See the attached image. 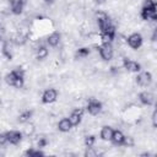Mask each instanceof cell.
<instances>
[{"label":"cell","instance_id":"6da1fadb","mask_svg":"<svg viewBox=\"0 0 157 157\" xmlns=\"http://www.w3.org/2000/svg\"><path fill=\"white\" fill-rule=\"evenodd\" d=\"M155 4L156 1L153 0H145V2L142 4L140 16L144 21H155Z\"/></svg>","mask_w":157,"mask_h":157},{"label":"cell","instance_id":"7a4b0ae2","mask_svg":"<svg viewBox=\"0 0 157 157\" xmlns=\"http://www.w3.org/2000/svg\"><path fill=\"white\" fill-rule=\"evenodd\" d=\"M96 21H97V25H98V28L102 32H105L108 31L112 26H114L109 18V16L105 13V12H102V11H98L96 13Z\"/></svg>","mask_w":157,"mask_h":157},{"label":"cell","instance_id":"3957f363","mask_svg":"<svg viewBox=\"0 0 157 157\" xmlns=\"http://www.w3.org/2000/svg\"><path fill=\"white\" fill-rule=\"evenodd\" d=\"M103 109V103L97 98H90L86 104V112L91 115H98Z\"/></svg>","mask_w":157,"mask_h":157},{"label":"cell","instance_id":"277c9868","mask_svg":"<svg viewBox=\"0 0 157 157\" xmlns=\"http://www.w3.org/2000/svg\"><path fill=\"white\" fill-rule=\"evenodd\" d=\"M20 77H25V70L21 67V66H17L15 69H12L10 72H7L5 75V82L9 85V86H13L15 81Z\"/></svg>","mask_w":157,"mask_h":157},{"label":"cell","instance_id":"5b68a950","mask_svg":"<svg viewBox=\"0 0 157 157\" xmlns=\"http://www.w3.org/2000/svg\"><path fill=\"white\" fill-rule=\"evenodd\" d=\"M152 74L150 71H140L137 72L136 77H135V82L140 86V87H148L151 83H152Z\"/></svg>","mask_w":157,"mask_h":157},{"label":"cell","instance_id":"8992f818","mask_svg":"<svg viewBox=\"0 0 157 157\" xmlns=\"http://www.w3.org/2000/svg\"><path fill=\"white\" fill-rule=\"evenodd\" d=\"M126 43H128V45H129L131 49H135V50H136V49L141 48L142 44H144L142 34L139 33V32H134V33L129 34L128 38H126Z\"/></svg>","mask_w":157,"mask_h":157},{"label":"cell","instance_id":"52a82bcc","mask_svg":"<svg viewBox=\"0 0 157 157\" xmlns=\"http://www.w3.org/2000/svg\"><path fill=\"white\" fill-rule=\"evenodd\" d=\"M58 96H59V92L55 88H47L42 93L40 101L43 104H52L58 99Z\"/></svg>","mask_w":157,"mask_h":157},{"label":"cell","instance_id":"ba28073f","mask_svg":"<svg viewBox=\"0 0 157 157\" xmlns=\"http://www.w3.org/2000/svg\"><path fill=\"white\" fill-rule=\"evenodd\" d=\"M97 49H98L99 56L104 61H110L113 59V56H114V49H113L112 44H102Z\"/></svg>","mask_w":157,"mask_h":157},{"label":"cell","instance_id":"9c48e42d","mask_svg":"<svg viewBox=\"0 0 157 157\" xmlns=\"http://www.w3.org/2000/svg\"><path fill=\"white\" fill-rule=\"evenodd\" d=\"M123 67L128 71V72H132V74H137L142 70L141 67V64L135 61V60H131L129 58H124L123 59Z\"/></svg>","mask_w":157,"mask_h":157},{"label":"cell","instance_id":"30bf717a","mask_svg":"<svg viewBox=\"0 0 157 157\" xmlns=\"http://www.w3.org/2000/svg\"><path fill=\"white\" fill-rule=\"evenodd\" d=\"M5 132H6V136H7V140H9L10 145L17 146V145L21 144L22 137H23L22 131H20V130H9V131H5Z\"/></svg>","mask_w":157,"mask_h":157},{"label":"cell","instance_id":"8fae6325","mask_svg":"<svg viewBox=\"0 0 157 157\" xmlns=\"http://www.w3.org/2000/svg\"><path fill=\"white\" fill-rule=\"evenodd\" d=\"M137 98H139V101H140V103H141L142 105H147V107L153 105L155 102H156L153 93H152V92H148V91H141V92L137 94Z\"/></svg>","mask_w":157,"mask_h":157},{"label":"cell","instance_id":"7c38bea8","mask_svg":"<svg viewBox=\"0 0 157 157\" xmlns=\"http://www.w3.org/2000/svg\"><path fill=\"white\" fill-rule=\"evenodd\" d=\"M126 139H128V136H125L121 130L114 129V132H113L110 142L114 146H126Z\"/></svg>","mask_w":157,"mask_h":157},{"label":"cell","instance_id":"4fadbf2b","mask_svg":"<svg viewBox=\"0 0 157 157\" xmlns=\"http://www.w3.org/2000/svg\"><path fill=\"white\" fill-rule=\"evenodd\" d=\"M83 114H85V109H82V108H75V109L70 113L69 119H70V121L72 123L74 126H77V125L81 124L82 118H83Z\"/></svg>","mask_w":157,"mask_h":157},{"label":"cell","instance_id":"5bb4252c","mask_svg":"<svg viewBox=\"0 0 157 157\" xmlns=\"http://www.w3.org/2000/svg\"><path fill=\"white\" fill-rule=\"evenodd\" d=\"M115 27L114 26H112L108 31H105V32H102L101 33V42H102V44H112L113 43V40L115 39Z\"/></svg>","mask_w":157,"mask_h":157},{"label":"cell","instance_id":"9a60e30c","mask_svg":"<svg viewBox=\"0 0 157 157\" xmlns=\"http://www.w3.org/2000/svg\"><path fill=\"white\" fill-rule=\"evenodd\" d=\"M1 53L6 58V60H12V56H13V54H12V40H7V39L2 40Z\"/></svg>","mask_w":157,"mask_h":157},{"label":"cell","instance_id":"2e32d148","mask_svg":"<svg viewBox=\"0 0 157 157\" xmlns=\"http://www.w3.org/2000/svg\"><path fill=\"white\" fill-rule=\"evenodd\" d=\"M60 40H61V33H60L59 31L52 32V33L47 37V39H45V42H47V44H48L49 47H56V45H59Z\"/></svg>","mask_w":157,"mask_h":157},{"label":"cell","instance_id":"e0dca14e","mask_svg":"<svg viewBox=\"0 0 157 157\" xmlns=\"http://www.w3.org/2000/svg\"><path fill=\"white\" fill-rule=\"evenodd\" d=\"M113 132H114V129L110 125H103L101 131H99V137L103 141H110L112 136H113Z\"/></svg>","mask_w":157,"mask_h":157},{"label":"cell","instance_id":"ac0fdd59","mask_svg":"<svg viewBox=\"0 0 157 157\" xmlns=\"http://www.w3.org/2000/svg\"><path fill=\"white\" fill-rule=\"evenodd\" d=\"M56 126H58V130H59L60 132H69V131L74 128V125H72V123L70 121L69 118H63V119H60Z\"/></svg>","mask_w":157,"mask_h":157},{"label":"cell","instance_id":"d6986e66","mask_svg":"<svg viewBox=\"0 0 157 157\" xmlns=\"http://www.w3.org/2000/svg\"><path fill=\"white\" fill-rule=\"evenodd\" d=\"M33 113L34 112L32 109H26V110L21 112L18 114V117H17V123H20V124H27V123H29L31 119H32V117H33Z\"/></svg>","mask_w":157,"mask_h":157},{"label":"cell","instance_id":"ffe728a7","mask_svg":"<svg viewBox=\"0 0 157 157\" xmlns=\"http://www.w3.org/2000/svg\"><path fill=\"white\" fill-rule=\"evenodd\" d=\"M10 7L13 15H21L25 9V5L22 4L21 0H10Z\"/></svg>","mask_w":157,"mask_h":157},{"label":"cell","instance_id":"44dd1931","mask_svg":"<svg viewBox=\"0 0 157 157\" xmlns=\"http://www.w3.org/2000/svg\"><path fill=\"white\" fill-rule=\"evenodd\" d=\"M48 44H39L37 48H36V58L38 60H44L48 54H49V50H48Z\"/></svg>","mask_w":157,"mask_h":157},{"label":"cell","instance_id":"7402d4cb","mask_svg":"<svg viewBox=\"0 0 157 157\" xmlns=\"http://www.w3.org/2000/svg\"><path fill=\"white\" fill-rule=\"evenodd\" d=\"M91 53V49L88 47H82V48H78L76 52H75V59H85L90 55Z\"/></svg>","mask_w":157,"mask_h":157},{"label":"cell","instance_id":"603a6c76","mask_svg":"<svg viewBox=\"0 0 157 157\" xmlns=\"http://www.w3.org/2000/svg\"><path fill=\"white\" fill-rule=\"evenodd\" d=\"M25 156H28V157H36V156H44L45 153L43 151H40V148H28L23 152Z\"/></svg>","mask_w":157,"mask_h":157},{"label":"cell","instance_id":"cb8c5ba5","mask_svg":"<svg viewBox=\"0 0 157 157\" xmlns=\"http://www.w3.org/2000/svg\"><path fill=\"white\" fill-rule=\"evenodd\" d=\"M96 141H97V136H96V135L90 134V135H86V136H85L83 144H85V146H86V147H93V146H94V144H96Z\"/></svg>","mask_w":157,"mask_h":157},{"label":"cell","instance_id":"d4e9b609","mask_svg":"<svg viewBox=\"0 0 157 157\" xmlns=\"http://www.w3.org/2000/svg\"><path fill=\"white\" fill-rule=\"evenodd\" d=\"M34 130H36L34 125H33L32 123H27V124H26V128H25L23 134H25V135H27V136H31V135H33Z\"/></svg>","mask_w":157,"mask_h":157},{"label":"cell","instance_id":"484cf974","mask_svg":"<svg viewBox=\"0 0 157 157\" xmlns=\"http://www.w3.org/2000/svg\"><path fill=\"white\" fill-rule=\"evenodd\" d=\"M15 44H17V45H22L25 42H26V37L25 36H22V34H16L15 36V38L13 39H11Z\"/></svg>","mask_w":157,"mask_h":157},{"label":"cell","instance_id":"4316f807","mask_svg":"<svg viewBox=\"0 0 157 157\" xmlns=\"http://www.w3.org/2000/svg\"><path fill=\"white\" fill-rule=\"evenodd\" d=\"M86 157H92V156H97L98 152L94 150V147H86V151L83 153Z\"/></svg>","mask_w":157,"mask_h":157},{"label":"cell","instance_id":"83f0119b","mask_svg":"<svg viewBox=\"0 0 157 157\" xmlns=\"http://www.w3.org/2000/svg\"><path fill=\"white\" fill-rule=\"evenodd\" d=\"M7 144H9V140H7L6 132H1V134H0V146H1V147H5Z\"/></svg>","mask_w":157,"mask_h":157},{"label":"cell","instance_id":"f1b7e54d","mask_svg":"<svg viewBox=\"0 0 157 157\" xmlns=\"http://www.w3.org/2000/svg\"><path fill=\"white\" fill-rule=\"evenodd\" d=\"M48 144H49V141L47 140V137H39V140L37 141V147L43 148V147H45Z\"/></svg>","mask_w":157,"mask_h":157},{"label":"cell","instance_id":"f546056e","mask_svg":"<svg viewBox=\"0 0 157 157\" xmlns=\"http://www.w3.org/2000/svg\"><path fill=\"white\" fill-rule=\"evenodd\" d=\"M151 123L153 128H157V108H155L151 114Z\"/></svg>","mask_w":157,"mask_h":157},{"label":"cell","instance_id":"4dcf8cb0","mask_svg":"<svg viewBox=\"0 0 157 157\" xmlns=\"http://www.w3.org/2000/svg\"><path fill=\"white\" fill-rule=\"evenodd\" d=\"M151 40L152 42H157V27L153 29V32L151 34Z\"/></svg>","mask_w":157,"mask_h":157},{"label":"cell","instance_id":"1f68e13d","mask_svg":"<svg viewBox=\"0 0 157 157\" xmlns=\"http://www.w3.org/2000/svg\"><path fill=\"white\" fill-rule=\"evenodd\" d=\"M104 1H105V0H94V2H96V4H98V5H99V4H103Z\"/></svg>","mask_w":157,"mask_h":157},{"label":"cell","instance_id":"d6a6232c","mask_svg":"<svg viewBox=\"0 0 157 157\" xmlns=\"http://www.w3.org/2000/svg\"><path fill=\"white\" fill-rule=\"evenodd\" d=\"M54 1H55V0H44V2H45V4H53Z\"/></svg>","mask_w":157,"mask_h":157},{"label":"cell","instance_id":"836d02e7","mask_svg":"<svg viewBox=\"0 0 157 157\" xmlns=\"http://www.w3.org/2000/svg\"><path fill=\"white\" fill-rule=\"evenodd\" d=\"M151 153L150 152H144V153H141V156H150Z\"/></svg>","mask_w":157,"mask_h":157},{"label":"cell","instance_id":"e575fe53","mask_svg":"<svg viewBox=\"0 0 157 157\" xmlns=\"http://www.w3.org/2000/svg\"><path fill=\"white\" fill-rule=\"evenodd\" d=\"M21 1H22V4H23V5H25V6H26V4H27V2H28V0H21Z\"/></svg>","mask_w":157,"mask_h":157},{"label":"cell","instance_id":"d590c367","mask_svg":"<svg viewBox=\"0 0 157 157\" xmlns=\"http://www.w3.org/2000/svg\"><path fill=\"white\" fill-rule=\"evenodd\" d=\"M155 108H157V101L155 102Z\"/></svg>","mask_w":157,"mask_h":157},{"label":"cell","instance_id":"8d00e7d4","mask_svg":"<svg viewBox=\"0 0 157 157\" xmlns=\"http://www.w3.org/2000/svg\"><path fill=\"white\" fill-rule=\"evenodd\" d=\"M155 156H157V152H156V153H155Z\"/></svg>","mask_w":157,"mask_h":157}]
</instances>
